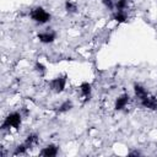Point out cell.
<instances>
[{"label": "cell", "mask_w": 157, "mask_h": 157, "mask_svg": "<svg viewBox=\"0 0 157 157\" xmlns=\"http://www.w3.org/2000/svg\"><path fill=\"white\" fill-rule=\"evenodd\" d=\"M80 91H81L83 97H88L91 93V85L90 83H82L80 87Z\"/></svg>", "instance_id": "9c48e42d"}, {"label": "cell", "mask_w": 157, "mask_h": 157, "mask_svg": "<svg viewBox=\"0 0 157 157\" xmlns=\"http://www.w3.org/2000/svg\"><path fill=\"white\" fill-rule=\"evenodd\" d=\"M128 102H129V97H128L126 94L120 96V97L117 99L115 108H117V109H123V108H125V105L128 104Z\"/></svg>", "instance_id": "52a82bcc"}, {"label": "cell", "mask_w": 157, "mask_h": 157, "mask_svg": "<svg viewBox=\"0 0 157 157\" xmlns=\"http://www.w3.org/2000/svg\"><path fill=\"white\" fill-rule=\"evenodd\" d=\"M135 93L137 96V98L140 99H144L145 97H147V92L145 88H142L141 86H135Z\"/></svg>", "instance_id": "ba28073f"}, {"label": "cell", "mask_w": 157, "mask_h": 157, "mask_svg": "<svg viewBox=\"0 0 157 157\" xmlns=\"http://www.w3.org/2000/svg\"><path fill=\"white\" fill-rule=\"evenodd\" d=\"M65 77H58V78H54L52 82H50V87L54 92H61L65 87Z\"/></svg>", "instance_id": "3957f363"}, {"label": "cell", "mask_w": 157, "mask_h": 157, "mask_svg": "<svg viewBox=\"0 0 157 157\" xmlns=\"http://www.w3.org/2000/svg\"><path fill=\"white\" fill-rule=\"evenodd\" d=\"M36 67H37V71H40V72H42V71H44V66H43L42 64H37V65H36Z\"/></svg>", "instance_id": "4fadbf2b"}, {"label": "cell", "mask_w": 157, "mask_h": 157, "mask_svg": "<svg viewBox=\"0 0 157 157\" xmlns=\"http://www.w3.org/2000/svg\"><path fill=\"white\" fill-rule=\"evenodd\" d=\"M103 4L107 6V7H109V9H113L115 5H114V2H113V0H103Z\"/></svg>", "instance_id": "8fae6325"}, {"label": "cell", "mask_w": 157, "mask_h": 157, "mask_svg": "<svg viewBox=\"0 0 157 157\" xmlns=\"http://www.w3.org/2000/svg\"><path fill=\"white\" fill-rule=\"evenodd\" d=\"M38 38H39V40L43 42V43H52V42L54 40V38H55V33L47 31V32H44V33H40V34L38 36Z\"/></svg>", "instance_id": "5b68a950"}, {"label": "cell", "mask_w": 157, "mask_h": 157, "mask_svg": "<svg viewBox=\"0 0 157 157\" xmlns=\"http://www.w3.org/2000/svg\"><path fill=\"white\" fill-rule=\"evenodd\" d=\"M141 103L146 108H151V109L157 110V98H155V97H148L147 96L144 99H141Z\"/></svg>", "instance_id": "277c9868"}, {"label": "cell", "mask_w": 157, "mask_h": 157, "mask_svg": "<svg viewBox=\"0 0 157 157\" xmlns=\"http://www.w3.org/2000/svg\"><path fill=\"white\" fill-rule=\"evenodd\" d=\"M20 124H21V115H20L18 113H11V114L5 119V121L2 123V129L10 128V126L18 128Z\"/></svg>", "instance_id": "7a4b0ae2"}, {"label": "cell", "mask_w": 157, "mask_h": 157, "mask_svg": "<svg viewBox=\"0 0 157 157\" xmlns=\"http://www.w3.org/2000/svg\"><path fill=\"white\" fill-rule=\"evenodd\" d=\"M70 108H71V104H70L69 102H66L65 104L61 105V109H60V110H67V109H70Z\"/></svg>", "instance_id": "7c38bea8"}, {"label": "cell", "mask_w": 157, "mask_h": 157, "mask_svg": "<svg viewBox=\"0 0 157 157\" xmlns=\"http://www.w3.org/2000/svg\"><path fill=\"white\" fill-rule=\"evenodd\" d=\"M58 152L56 147L55 146H48V147H44L42 151H40V155L42 156H47V157H53L55 156Z\"/></svg>", "instance_id": "8992f818"}, {"label": "cell", "mask_w": 157, "mask_h": 157, "mask_svg": "<svg viewBox=\"0 0 157 157\" xmlns=\"http://www.w3.org/2000/svg\"><path fill=\"white\" fill-rule=\"evenodd\" d=\"M31 17L36 21V22H39V23H45L47 21H49L50 16L47 11H44L43 9L38 7V9H34L32 12H31Z\"/></svg>", "instance_id": "6da1fadb"}, {"label": "cell", "mask_w": 157, "mask_h": 157, "mask_svg": "<svg viewBox=\"0 0 157 157\" xmlns=\"http://www.w3.org/2000/svg\"><path fill=\"white\" fill-rule=\"evenodd\" d=\"M66 10H67L69 12H75V11H76V5L72 4L71 1H67V2H66Z\"/></svg>", "instance_id": "30bf717a"}]
</instances>
